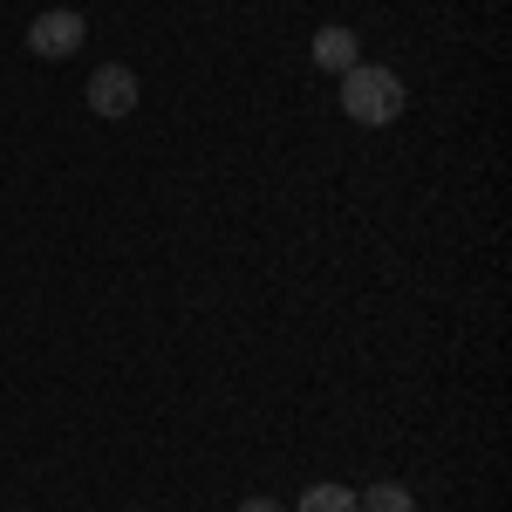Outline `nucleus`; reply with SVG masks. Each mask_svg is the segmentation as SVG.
<instances>
[{
    "instance_id": "nucleus-5",
    "label": "nucleus",
    "mask_w": 512,
    "mask_h": 512,
    "mask_svg": "<svg viewBox=\"0 0 512 512\" xmlns=\"http://www.w3.org/2000/svg\"><path fill=\"white\" fill-rule=\"evenodd\" d=\"M355 506H362V512H417V499H410V485H396V478H383V485L355 492Z\"/></svg>"
},
{
    "instance_id": "nucleus-7",
    "label": "nucleus",
    "mask_w": 512,
    "mask_h": 512,
    "mask_svg": "<svg viewBox=\"0 0 512 512\" xmlns=\"http://www.w3.org/2000/svg\"><path fill=\"white\" fill-rule=\"evenodd\" d=\"M239 512H287V506H274V499H246Z\"/></svg>"
},
{
    "instance_id": "nucleus-1",
    "label": "nucleus",
    "mask_w": 512,
    "mask_h": 512,
    "mask_svg": "<svg viewBox=\"0 0 512 512\" xmlns=\"http://www.w3.org/2000/svg\"><path fill=\"white\" fill-rule=\"evenodd\" d=\"M342 82V117L362 123V130H383V123H396L403 110H410V89H403V76L396 69H376V62H355Z\"/></svg>"
},
{
    "instance_id": "nucleus-3",
    "label": "nucleus",
    "mask_w": 512,
    "mask_h": 512,
    "mask_svg": "<svg viewBox=\"0 0 512 512\" xmlns=\"http://www.w3.org/2000/svg\"><path fill=\"white\" fill-rule=\"evenodd\" d=\"M82 96H89V110H96V117H130V110L144 103V82H137L130 62H103V69L89 76Z\"/></svg>"
},
{
    "instance_id": "nucleus-6",
    "label": "nucleus",
    "mask_w": 512,
    "mask_h": 512,
    "mask_svg": "<svg viewBox=\"0 0 512 512\" xmlns=\"http://www.w3.org/2000/svg\"><path fill=\"white\" fill-rule=\"evenodd\" d=\"M301 512H362L349 485H308L301 492Z\"/></svg>"
},
{
    "instance_id": "nucleus-2",
    "label": "nucleus",
    "mask_w": 512,
    "mask_h": 512,
    "mask_svg": "<svg viewBox=\"0 0 512 512\" xmlns=\"http://www.w3.org/2000/svg\"><path fill=\"white\" fill-rule=\"evenodd\" d=\"M82 41H89V21H82L76 7H48V14L28 21V55L35 62H69Z\"/></svg>"
},
{
    "instance_id": "nucleus-4",
    "label": "nucleus",
    "mask_w": 512,
    "mask_h": 512,
    "mask_svg": "<svg viewBox=\"0 0 512 512\" xmlns=\"http://www.w3.org/2000/svg\"><path fill=\"white\" fill-rule=\"evenodd\" d=\"M308 55H315L328 76H349L355 62H362V35H355V28H342V21H328V28H315Z\"/></svg>"
}]
</instances>
